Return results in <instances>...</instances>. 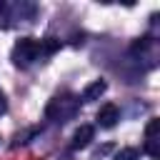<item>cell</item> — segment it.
Segmentation results:
<instances>
[{
  "label": "cell",
  "mask_w": 160,
  "mask_h": 160,
  "mask_svg": "<svg viewBox=\"0 0 160 160\" xmlns=\"http://www.w3.org/2000/svg\"><path fill=\"white\" fill-rule=\"evenodd\" d=\"M78 108H80V100H78L75 95H70V92H62V95H55V98L48 102L45 118L52 120V122H68L70 118H75Z\"/></svg>",
  "instance_id": "1"
},
{
  "label": "cell",
  "mask_w": 160,
  "mask_h": 160,
  "mask_svg": "<svg viewBox=\"0 0 160 160\" xmlns=\"http://www.w3.org/2000/svg\"><path fill=\"white\" fill-rule=\"evenodd\" d=\"M38 55H40V40H35V38H20L10 52V58L18 68H28L30 62L38 60Z\"/></svg>",
  "instance_id": "2"
},
{
  "label": "cell",
  "mask_w": 160,
  "mask_h": 160,
  "mask_svg": "<svg viewBox=\"0 0 160 160\" xmlns=\"http://www.w3.org/2000/svg\"><path fill=\"white\" fill-rule=\"evenodd\" d=\"M158 130H160V120H158V118H152V120L148 122V128H145V152H148L152 160H158V158H160V148H158Z\"/></svg>",
  "instance_id": "3"
},
{
  "label": "cell",
  "mask_w": 160,
  "mask_h": 160,
  "mask_svg": "<svg viewBox=\"0 0 160 160\" xmlns=\"http://www.w3.org/2000/svg\"><path fill=\"white\" fill-rule=\"evenodd\" d=\"M118 120H120V110H118V105L105 102V105L98 110V125H100V128H112Z\"/></svg>",
  "instance_id": "4"
},
{
  "label": "cell",
  "mask_w": 160,
  "mask_h": 160,
  "mask_svg": "<svg viewBox=\"0 0 160 160\" xmlns=\"http://www.w3.org/2000/svg\"><path fill=\"white\" fill-rule=\"evenodd\" d=\"M92 135H95V128H92V125H80V128L75 130V135H72V142H70L72 150H80V148L90 145Z\"/></svg>",
  "instance_id": "5"
},
{
  "label": "cell",
  "mask_w": 160,
  "mask_h": 160,
  "mask_svg": "<svg viewBox=\"0 0 160 160\" xmlns=\"http://www.w3.org/2000/svg\"><path fill=\"white\" fill-rule=\"evenodd\" d=\"M105 90H108V82H105V80H92V82L82 90V102H92V100H98Z\"/></svg>",
  "instance_id": "6"
},
{
  "label": "cell",
  "mask_w": 160,
  "mask_h": 160,
  "mask_svg": "<svg viewBox=\"0 0 160 160\" xmlns=\"http://www.w3.org/2000/svg\"><path fill=\"white\" fill-rule=\"evenodd\" d=\"M152 45H155V40H152L150 35H145V38H138V40L132 42L130 52H132V55H142V52H148V50H150Z\"/></svg>",
  "instance_id": "7"
},
{
  "label": "cell",
  "mask_w": 160,
  "mask_h": 160,
  "mask_svg": "<svg viewBox=\"0 0 160 160\" xmlns=\"http://www.w3.org/2000/svg\"><path fill=\"white\" fill-rule=\"evenodd\" d=\"M60 50V40L58 38H42L40 40V55H52Z\"/></svg>",
  "instance_id": "8"
},
{
  "label": "cell",
  "mask_w": 160,
  "mask_h": 160,
  "mask_svg": "<svg viewBox=\"0 0 160 160\" xmlns=\"http://www.w3.org/2000/svg\"><path fill=\"white\" fill-rule=\"evenodd\" d=\"M115 160H140V150L138 148H122L115 155Z\"/></svg>",
  "instance_id": "9"
},
{
  "label": "cell",
  "mask_w": 160,
  "mask_h": 160,
  "mask_svg": "<svg viewBox=\"0 0 160 160\" xmlns=\"http://www.w3.org/2000/svg\"><path fill=\"white\" fill-rule=\"evenodd\" d=\"M8 112V100H5V92L0 90V115H5Z\"/></svg>",
  "instance_id": "10"
}]
</instances>
